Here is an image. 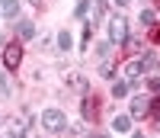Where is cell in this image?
I'll use <instances>...</instances> for the list:
<instances>
[{
	"instance_id": "obj_1",
	"label": "cell",
	"mask_w": 160,
	"mask_h": 138,
	"mask_svg": "<svg viewBox=\"0 0 160 138\" xmlns=\"http://www.w3.org/2000/svg\"><path fill=\"white\" fill-rule=\"evenodd\" d=\"M42 125H45L48 132H64L68 119H64V113H61V109H55V106H51V109H45V113H42Z\"/></svg>"
},
{
	"instance_id": "obj_2",
	"label": "cell",
	"mask_w": 160,
	"mask_h": 138,
	"mask_svg": "<svg viewBox=\"0 0 160 138\" xmlns=\"http://www.w3.org/2000/svg\"><path fill=\"white\" fill-rule=\"evenodd\" d=\"M109 39H112L115 45L128 42V23H125V16H112L109 19Z\"/></svg>"
},
{
	"instance_id": "obj_3",
	"label": "cell",
	"mask_w": 160,
	"mask_h": 138,
	"mask_svg": "<svg viewBox=\"0 0 160 138\" xmlns=\"http://www.w3.org/2000/svg\"><path fill=\"white\" fill-rule=\"evenodd\" d=\"M19 61H22V45H19V42H10V45L3 48V64H7V71H16Z\"/></svg>"
},
{
	"instance_id": "obj_4",
	"label": "cell",
	"mask_w": 160,
	"mask_h": 138,
	"mask_svg": "<svg viewBox=\"0 0 160 138\" xmlns=\"http://www.w3.org/2000/svg\"><path fill=\"white\" fill-rule=\"evenodd\" d=\"M0 138H26L22 122H3L0 125Z\"/></svg>"
},
{
	"instance_id": "obj_5",
	"label": "cell",
	"mask_w": 160,
	"mask_h": 138,
	"mask_svg": "<svg viewBox=\"0 0 160 138\" xmlns=\"http://www.w3.org/2000/svg\"><path fill=\"white\" fill-rule=\"evenodd\" d=\"M148 113H151V100H148V96H135V100H131V116L144 119Z\"/></svg>"
},
{
	"instance_id": "obj_6",
	"label": "cell",
	"mask_w": 160,
	"mask_h": 138,
	"mask_svg": "<svg viewBox=\"0 0 160 138\" xmlns=\"http://www.w3.org/2000/svg\"><path fill=\"white\" fill-rule=\"evenodd\" d=\"M102 10H106V0H90V10H87V13H90V23H87L90 29H93V23L102 19Z\"/></svg>"
},
{
	"instance_id": "obj_7",
	"label": "cell",
	"mask_w": 160,
	"mask_h": 138,
	"mask_svg": "<svg viewBox=\"0 0 160 138\" xmlns=\"http://www.w3.org/2000/svg\"><path fill=\"white\" fill-rule=\"evenodd\" d=\"M0 16L16 19V16H19V3H16V0H0Z\"/></svg>"
},
{
	"instance_id": "obj_8",
	"label": "cell",
	"mask_w": 160,
	"mask_h": 138,
	"mask_svg": "<svg viewBox=\"0 0 160 138\" xmlns=\"http://www.w3.org/2000/svg\"><path fill=\"white\" fill-rule=\"evenodd\" d=\"M16 29H19V39H32V35H35V26H32L29 19H19Z\"/></svg>"
},
{
	"instance_id": "obj_9",
	"label": "cell",
	"mask_w": 160,
	"mask_h": 138,
	"mask_svg": "<svg viewBox=\"0 0 160 138\" xmlns=\"http://www.w3.org/2000/svg\"><path fill=\"white\" fill-rule=\"evenodd\" d=\"M112 129H115V132H128V129H131V116H115V119H112Z\"/></svg>"
},
{
	"instance_id": "obj_10",
	"label": "cell",
	"mask_w": 160,
	"mask_h": 138,
	"mask_svg": "<svg viewBox=\"0 0 160 138\" xmlns=\"http://www.w3.org/2000/svg\"><path fill=\"white\" fill-rule=\"evenodd\" d=\"M71 45H74V39H71V32H68V29H61V32H58V48H61V51H68Z\"/></svg>"
},
{
	"instance_id": "obj_11",
	"label": "cell",
	"mask_w": 160,
	"mask_h": 138,
	"mask_svg": "<svg viewBox=\"0 0 160 138\" xmlns=\"http://www.w3.org/2000/svg\"><path fill=\"white\" fill-rule=\"evenodd\" d=\"M141 71H144V67H141V61H128V64H125V74H128L131 80H135V77H138Z\"/></svg>"
},
{
	"instance_id": "obj_12",
	"label": "cell",
	"mask_w": 160,
	"mask_h": 138,
	"mask_svg": "<svg viewBox=\"0 0 160 138\" xmlns=\"http://www.w3.org/2000/svg\"><path fill=\"white\" fill-rule=\"evenodd\" d=\"M10 93H13V84H10V77H7V74H0V96L7 100Z\"/></svg>"
},
{
	"instance_id": "obj_13",
	"label": "cell",
	"mask_w": 160,
	"mask_h": 138,
	"mask_svg": "<svg viewBox=\"0 0 160 138\" xmlns=\"http://www.w3.org/2000/svg\"><path fill=\"white\" fill-rule=\"evenodd\" d=\"M83 116L87 119H96V100H87L83 103Z\"/></svg>"
},
{
	"instance_id": "obj_14",
	"label": "cell",
	"mask_w": 160,
	"mask_h": 138,
	"mask_svg": "<svg viewBox=\"0 0 160 138\" xmlns=\"http://www.w3.org/2000/svg\"><path fill=\"white\" fill-rule=\"evenodd\" d=\"M125 93H128V84H115L112 87V96H125Z\"/></svg>"
},
{
	"instance_id": "obj_15",
	"label": "cell",
	"mask_w": 160,
	"mask_h": 138,
	"mask_svg": "<svg viewBox=\"0 0 160 138\" xmlns=\"http://www.w3.org/2000/svg\"><path fill=\"white\" fill-rule=\"evenodd\" d=\"M87 10H90V0H80L77 3V16H87Z\"/></svg>"
},
{
	"instance_id": "obj_16",
	"label": "cell",
	"mask_w": 160,
	"mask_h": 138,
	"mask_svg": "<svg viewBox=\"0 0 160 138\" xmlns=\"http://www.w3.org/2000/svg\"><path fill=\"white\" fill-rule=\"evenodd\" d=\"M141 23H144V26H154V13L144 10V13H141Z\"/></svg>"
},
{
	"instance_id": "obj_17",
	"label": "cell",
	"mask_w": 160,
	"mask_h": 138,
	"mask_svg": "<svg viewBox=\"0 0 160 138\" xmlns=\"http://www.w3.org/2000/svg\"><path fill=\"white\" fill-rule=\"evenodd\" d=\"M96 55H99V58H106V55H109V42H102V45L96 48Z\"/></svg>"
},
{
	"instance_id": "obj_18",
	"label": "cell",
	"mask_w": 160,
	"mask_h": 138,
	"mask_svg": "<svg viewBox=\"0 0 160 138\" xmlns=\"http://www.w3.org/2000/svg\"><path fill=\"white\" fill-rule=\"evenodd\" d=\"M112 3H115V7H125V3H128V0H112Z\"/></svg>"
},
{
	"instance_id": "obj_19",
	"label": "cell",
	"mask_w": 160,
	"mask_h": 138,
	"mask_svg": "<svg viewBox=\"0 0 160 138\" xmlns=\"http://www.w3.org/2000/svg\"><path fill=\"white\" fill-rule=\"evenodd\" d=\"M29 3H42V0H29Z\"/></svg>"
},
{
	"instance_id": "obj_20",
	"label": "cell",
	"mask_w": 160,
	"mask_h": 138,
	"mask_svg": "<svg viewBox=\"0 0 160 138\" xmlns=\"http://www.w3.org/2000/svg\"><path fill=\"white\" fill-rule=\"evenodd\" d=\"M135 138H144V135H135Z\"/></svg>"
},
{
	"instance_id": "obj_21",
	"label": "cell",
	"mask_w": 160,
	"mask_h": 138,
	"mask_svg": "<svg viewBox=\"0 0 160 138\" xmlns=\"http://www.w3.org/2000/svg\"><path fill=\"white\" fill-rule=\"evenodd\" d=\"M157 87H160V80H157Z\"/></svg>"
}]
</instances>
